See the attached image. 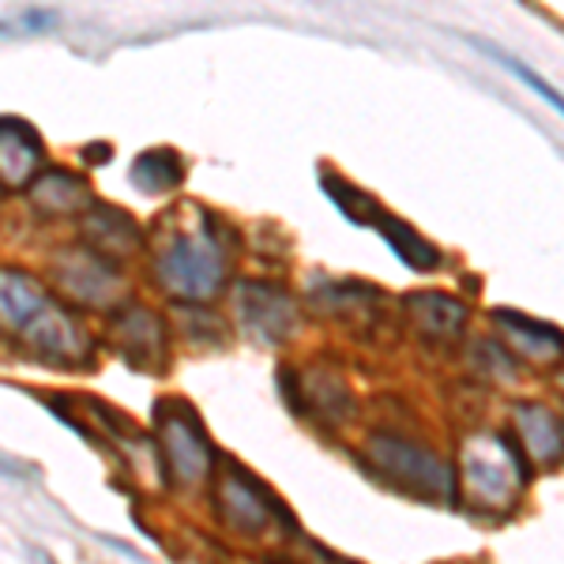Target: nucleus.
I'll list each match as a JSON object with an SVG mask.
<instances>
[{
	"instance_id": "2",
	"label": "nucleus",
	"mask_w": 564,
	"mask_h": 564,
	"mask_svg": "<svg viewBox=\"0 0 564 564\" xmlns=\"http://www.w3.org/2000/svg\"><path fill=\"white\" fill-rule=\"evenodd\" d=\"M463 494L475 508L489 516H508L516 508L520 489L531 481V467L516 452L508 436L497 433H475L463 444Z\"/></svg>"
},
{
	"instance_id": "21",
	"label": "nucleus",
	"mask_w": 564,
	"mask_h": 564,
	"mask_svg": "<svg viewBox=\"0 0 564 564\" xmlns=\"http://www.w3.org/2000/svg\"><path fill=\"white\" fill-rule=\"evenodd\" d=\"M486 50H489V53H494V57H497V61H500V65H505L508 72H512V76H516V79H523V84H527V87H531V90H534V95H539V98H545V102H550V106H553V109H557V113L564 117V98H561V95H557V90H553L550 84H545V79H542V76H534V72H531V68H527V65H523V61H516V57H508V53H500V50H497V45H486Z\"/></svg>"
},
{
	"instance_id": "18",
	"label": "nucleus",
	"mask_w": 564,
	"mask_h": 564,
	"mask_svg": "<svg viewBox=\"0 0 564 564\" xmlns=\"http://www.w3.org/2000/svg\"><path fill=\"white\" fill-rule=\"evenodd\" d=\"M369 226L388 241V249L395 252V257L403 260L411 271H433L436 263H441V252H436L433 245L425 241L411 223H403V218L384 212V207H380V212L369 218Z\"/></svg>"
},
{
	"instance_id": "8",
	"label": "nucleus",
	"mask_w": 564,
	"mask_h": 564,
	"mask_svg": "<svg viewBox=\"0 0 564 564\" xmlns=\"http://www.w3.org/2000/svg\"><path fill=\"white\" fill-rule=\"evenodd\" d=\"M57 286L72 302L109 305L121 294V271H117L113 260L90 252L87 245H72L57 257Z\"/></svg>"
},
{
	"instance_id": "11",
	"label": "nucleus",
	"mask_w": 564,
	"mask_h": 564,
	"mask_svg": "<svg viewBox=\"0 0 564 564\" xmlns=\"http://www.w3.org/2000/svg\"><path fill=\"white\" fill-rule=\"evenodd\" d=\"M45 162L42 135L20 117H0V185L31 188Z\"/></svg>"
},
{
	"instance_id": "10",
	"label": "nucleus",
	"mask_w": 564,
	"mask_h": 564,
	"mask_svg": "<svg viewBox=\"0 0 564 564\" xmlns=\"http://www.w3.org/2000/svg\"><path fill=\"white\" fill-rule=\"evenodd\" d=\"M403 308L406 321H411V332L425 347H452L463 335V327H467V305L452 294H441V290L411 294Z\"/></svg>"
},
{
	"instance_id": "6",
	"label": "nucleus",
	"mask_w": 564,
	"mask_h": 564,
	"mask_svg": "<svg viewBox=\"0 0 564 564\" xmlns=\"http://www.w3.org/2000/svg\"><path fill=\"white\" fill-rule=\"evenodd\" d=\"M234 297H238V316L245 332H252L263 343H286L302 324V308H297L294 294L282 290L279 282L241 279L234 286Z\"/></svg>"
},
{
	"instance_id": "7",
	"label": "nucleus",
	"mask_w": 564,
	"mask_h": 564,
	"mask_svg": "<svg viewBox=\"0 0 564 564\" xmlns=\"http://www.w3.org/2000/svg\"><path fill=\"white\" fill-rule=\"evenodd\" d=\"M26 347L39 354L42 361H50V366H65V369H84L90 361V339L87 332L79 327L76 316L68 313V308L61 305H45V313L34 321L31 327L23 332Z\"/></svg>"
},
{
	"instance_id": "13",
	"label": "nucleus",
	"mask_w": 564,
	"mask_h": 564,
	"mask_svg": "<svg viewBox=\"0 0 564 564\" xmlns=\"http://www.w3.org/2000/svg\"><path fill=\"white\" fill-rule=\"evenodd\" d=\"M512 417L527 459H534L539 467H557L564 459V425L557 422V414L542 403H516Z\"/></svg>"
},
{
	"instance_id": "1",
	"label": "nucleus",
	"mask_w": 564,
	"mask_h": 564,
	"mask_svg": "<svg viewBox=\"0 0 564 564\" xmlns=\"http://www.w3.org/2000/svg\"><path fill=\"white\" fill-rule=\"evenodd\" d=\"M230 249L218 234L215 212H193L185 226L174 218L154 249V279L177 302H207L223 290Z\"/></svg>"
},
{
	"instance_id": "22",
	"label": "nucleus",
	"mask_w": 564,
	"mask_h": 564,
	"mask_svg": "<svg viewBox=\"0 0 564 564\" xmlns=\"http://www.w3.org/2000/svg\"><path fill=\"white\" fill-rule=\"evenodd\" d=\"M53 20H57L53 12H26V15H20V26H26V31H39V26L53 23Z\"/></svg>"
},
{
	"instance_id": "12",
	"label": "nucleus",
	"mask_w": 564,
	"mask_h": 564,
	"mask_svg": "<svg viewBox=\"0 0 564 564\" xmlns=\"http://www.w3.org/2000/svg\"><path fill=\"white\" fill-rule=\"evenodd\" d=\"M84 234H87V249L106 260H113V263H117V257L135 252L143 241L140 223H135L124 207L98 204V199L84 212Z\"/></svg>"
},
{
	"instance_id": "16",
	"label": "nucleus",
	"mask_w": 564,
	"mask_h": 564,
	"mask_svg": "<svg viewBox=\"0 0 564 564\" xmlns=\"http://www.w3.org/2000/svg\"><path fill=\"white\" fill-rule=\"evenodd\" d=\"M494 321L505 327L508 347L516 354H523V358L539 361V366H550V361L564 358V335L557 327L531 321V316H523V313H508V308H497Z\"/></svg>"
},
{
	"instance_id": "3",
	"label": "nucleus",
	"mask_w": 564,
	"mask_h": 564,
	"mask_svg": "<svg viewBox=\"0 0 564 564\" xmlns=\"http://www.w3.org/2000/svg\"><path fill=\"white\" fill-rule=\"evenodd\" d=\"M154 436H159V459L166 486L196 489L212 478L215 470V444L204 433V422L181 399H162L154 406Z\"/></svg>"
},
{
	"instance_id": "17",
	"label": "nucleus",
	"mask_w": 564,
	"mask_h": 564,
	"mask_svg": "<svg viewBox=\"0 0 564 564\" xmlns=\"http://www.w3.org/2000/svg\"><path fill=\"white\" fill-rule=\"evenodd\" d=\"M31 204L42 215H84L95 204V196H90L87 181L72 170H45L31 181Z\"/></svg>"
},
{
	"instance_id": "19",
	"label": "nucleus",
	"mask_w": 564,
	"mask_h": 564,
	"mask_svg": "<svg viewBox=\"0 0 564 564\" xmlns=\"http://www.w3.org/2000/svg\"><path fill=\"white\" fill-rule=\"evenodd\" d=\"M324 316H354V321H372L380 313V290L361 286V282H316L313 297H308Z\"/></svg>"
},
{
	"instance_id": "20",
	"label": "nucleus",
	"mask_w": 564,
	"mask_h": 564,
	"mask_svg": "<svg viewBox=\"0 0 564 564\" xmlns=\"http://www.w3.org/2000/svg\"><path fill=\"white\" fill-rule=\"evenodd\" d=\"M129 177H132V185L140 188V193L159 196V193H170V188L181 185V177H185V166H181L177 151L154 148V151H143L140 159L132 162Z\"/></svg>"
},
{
	"instance_id": "5",
	"label": "nucleus",
	"mask_w": 564,
	"mask_h": 564,
	"mask_svg": "<svg viewBox=\"0 0 564 564\" xmlns=\"http://www.w3.org/2000/svg\"><path fill=\"white\" fill-rule=\"evenodd\" d=\"M215 512L230 531L245 534V539H257V534H268L275 527L294 531L290 512L263 489V481L230 459L223 463V475L215 478Z\"/></svg>"
},
{
	"instance_id": "15",
	"label": "nucleus",
	"mask_w": 564,
	"mask_h": 564,
	"mask_svg": "<svg viewBox=\"0 0 564 564\" xmlns=\"http://www.w3.org/2000/svg\"><path fill=\"white\" fill-rule=\"evenodd\" d=\"M50 305V294L42 290V282L26 271L4 268L0 271V324L12 332H26Z\"/></svg>"
},
{
	"instance_id": "23",
	"label": "nucleus",
	"mask_w": 564,
	"mask_h": 564,
	"mask_svg": "<svg viewBox=\"0 0 564 564\" xmlns=\"http://www.w3.org/2000/svg\"><path fill=\"white\" fill-rule=\"evenodd\" d=\"M561 384H564V380H561Z\"/></svg>"
},
{
	"instance_id": "4",
	"label": "nucleus",
	"mask_w": 564,
	"mask_h": 564,
	"mask_svg": "<svg viewBox=\"0 0 564 564\" xmlns=\"http://www.w3.org/2000/svg\"><path fill=\"white\" fill-rule=\"evenodd\" d=\"M366 456L372 470H380L388 481H395L399 489L425 500H456V470L452 463H444L436 452L422 448V444L406 441L395 433H372L366 444Z\"/></svg>"
},
{
	"instance_id": "9",
	"label": "nucleus",
	"mask_w": 564,
	"mask_h": 564,
	"mask_svg": "<svg viewBox=\"0 0 564 564\" xmlns=\"http://www.w3.org/2000/svg\"><path fill=\"white\" fill-rule=\"evenodd\" d=\"M113 343L132 369H162L170 358L166 324L148 305H129L113 316Z\"/></svg>"
},
{
	"instance_id": "14",
	"label": "nucleus",
	"mask_w": 564,
	"mask_h": 564,
	"mask_svg": "<svg viewBox=\"0 0 564 564\" xmlns=\"http://www.w3.org/2000/svg\"><path fill=\"white\" fill-rule=\"evenodd\" d=\"M294 395H302V411L305 414H316V417H324V422H332V425H343L354 414L350 384L335 369L297 372V391H294Z\"/></svg>"
}]
</instances>
